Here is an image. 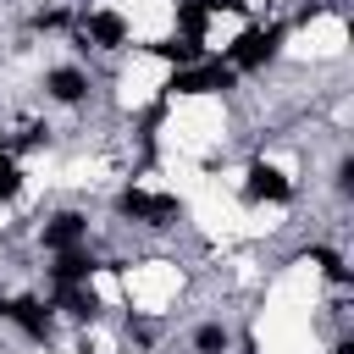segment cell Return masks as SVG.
<instances>
[{
  "mask_svg": "<svg viewBox=\"0 0 354 354\" xmlns=\"http://www.w3.org/2000/svg\"><path fill=\"white\" fill-rule=\"evenodd\" d=\"M277 44H282V28H249V33H238V44L227 50V66H266V61L277 55Z\"/></svg>",
  "mask_w": 354,
  "mask_h": 354,
  "instance_id": "6da1fadb",
  "label": "cell"
},
{
  "mask_svg": "<svg viewBox=\"0 0 354 354\" xmlns=\"http://www.w3.org/2000/svg\"><path fill=\"white\" fill-rule=\"evenodd\" d=\"M171 94H205V88H232V66H183L171 83H166Z\"/></svg>",
  "mask_w": 354,
  "mask_h": 354,
  "instance_id": "7a4b0ae2",
  "label": "cell"
},
{
  "mask_svg": "<svg viewBox=\"0 0 354 354\" xmlns=\"http://www.w3.org/2000/svg\"><path fill=\"white\" fill-rule=\"evenodd\" d=\"M122 216H138V221H171L177 216V199H166V194H138V188H127L122 194Z\"/></svg>",
  "mask_w": 354,
  "mask_h": 354,
  "instance_id": "3957f363",
  "label": "cell"
},
{
  "mask_svg": "<svg viewBox=\"0 0 354 354\" xmlns=\"http://www.w3.org/2000/svg\"><path fill=\"white\" fill-rule=\"evenodd\" d=\"M122 33H127V22H122L116 11H94V17L83 22V39H88V44H122Z\"/></svg>",
  "mask_w": 354,
  "mask_h": 354,
  "instance_id": "277c9868",
  "label": "cell"
},
{
  "mask_svg": "<svg viewBox=\"0 0 354 354\" xmlns=\"http://www.w3.org/2000/svg\"><path fill=\"white\" fill-rule=\"evenodd\" d=\"M249 199H288V177L277 166H249Z\"/></svg>",
  "mask_w": 354,
  "mask_h": 354,
  "instance_id": "5b68a950",
  "label": "cell"
},
{
  "mask_svg": "<svg viewBox=\"0 0 354 354\" xmlns=\"http://www.w3.org/2000/svg\"><path fill=\"white\" fill-rule=\"evenodd\" d=\"M44 243L61 254V249H77L83 243V216H55L50 227H44Z\"/></svg>",
  "mask_w": 354,
  "mask_h": 354,
  "instance_id": "8992f818",
  "label": "cell"
},
{
  "mask_svg": "<svg viewBox=\"0 0 354 354\" xmlns=\"http://www.w3.org/2000/svg\"><path fill=\"white\" fill-rule=\"evenodd\" d=\"M6 315H11V321H17L22 332H33V337H44V326H50V310H44L39 299H17V304H11Z\"/></svg>",
  "mask_w": 354,
  "mask_h": 354,
  "instance_id": "52a82bcc",
  "label": "cell"
},
{
  "mask_svg": "<svg viewBox=\"0 0 354 354\" xmlns=\"http://www.w3.org/2000/svg\"><path fill=\"white\" fill-rule=\"evenodd\" d=\"M83 277H88V254L61 249V260H55V282H61V288H72V282H83Z\"/></svg>",
  "mask_w": 354,
  "mask_h": 354,
  "instance_id": "ba28073f",
  "label": "cell"
},
{
  "mask_svg": "<svg viewBox=\"0 0 354 354\" xmlns=\"http://www.w3.org/2000/svg\"><path fill=\"white\" fill-rule=\"evenodd\" d=\"M50 94H55V100H66V105H72V100H83V77H77L72 66H55V72H50Z\"/></svg>",
  "mask_w": 354,
  "mask_h": 354,
  "instance_id": "9c48e42d",
  "label": "cell"
},
{
  "mask_svg": "<svg viewBox=\"0 0 354 354\" xmlns=\"http://www.w3.org/2000/svg\"><path fill=\"white\" fill-rule=\"evenodd\" d=\"M155 55L177 61V66H194L199 61V39H171V44H155Z\"/></svg>",
  "mask_w": 354,
  "mask_h": 354,
  "instance_id": "30bf717a",
  "label": "cell"
},
{
  "mask_svg": "<svg viewBox=\"0 0 354 354\" xmlns=\"http://www.w3.org/2000/svg\"><path fill=\"white\" fill-rule=\"evenodd\" d=\"M205 17H210V6H205V0H183V11H177V22H183V33H188V39H199Z\"/></svg>",
  "mask_w": 354,
  "mask_h": 354,
  "instance_id": "8fae6325",
  "label": "cell"
},
{
  "mask_svg": "<svg viewBox=\"0 0 354 354\" xmlns=\"http://www.w3.org/2000/svg\"><path fill=\"white\" fill-rule=\"evenodd\" d=\"M17 183H22V177H17V160L0 149V199H11V194H17Z\"/></svg>",
  "mask_w": 354,
  "mask_h": 354,
  "instance_id": "7c38bea8",
  "label": "cell"
},
{
  "mask_svg": "<svg viewBox=\"0 0 354 354\" xmlns=\"http://www.w3.org/2000/svg\"><path fill=\"white\" fill-rule=\"evenodd\" d=\"M199 348H205V354L227 348V332H221V326H199Z\"/></svg>",
  "mask_w": 354,
  "mask_h": 354,
  "instance_id": "4fadbf2b",
  "label": "cell"
}]
</instances>
